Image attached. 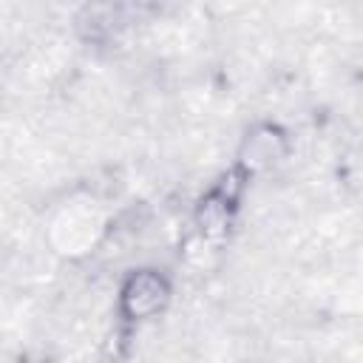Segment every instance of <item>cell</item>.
Segmentation results:
<instances>
[{"instance_id":"obj_1","label":"cell","mask_w":363,"mask_h":363,"mask_svg":"<svg viewBox=\"0 0 363 363\" xmlns=\"http://www.w3.org/2000/svg\"><path fill=\"white\" fill-rule=\"evenodd\" d=\"M252 176L244 173L238 164H230L224 173L216 176V182H210V187L193 201L190 218L196 227V235L204 244H221L233 227L235 218L241 213V204L247 199Z\"/></svg>"},{"instance_id":"obj_2","label":"cell","mask_w":363,"mask_h":363,"mask_svg":"<svg viewBox=\"0 0 363 363\" xmlns=\"http://www.w3.org/2000/svg\"><path fill=\"white\" fill-rule=\"evenodd\" d=\"M173 278L162 267H133L116 286V318L122 329H139L162 318L173 303Z\"/></svg>"},{"instance_id":"obj_3","label":"cell","mask_w":363,"mask_h":363,"mask_svg":"<svg viewBox=\"0 0 363 363\" xmlns=\"http://www.w3.org/2000/svg\"><path fill=\"white\" fill-rule=\"evenodd\" d=\"M292 147H295L292 133L281 122L258 119L244 130L233 164H238L250 176H258V173L281 167L292 156Z\"/></svg>"},{"instance_id":"obj_4","label":"cell","mask_w":363,"mask_h":363,"mask_svg":"<svg viewBox=\"0 0 363 363\" xmlns=\"http://www.w3.org/2000/svg\"><path fill=\"white\" fill-rule=\"evenodd\" d=\"M26 363H51V360H45V357H40V360H26Z\"/></svg>"}]
</instances>
